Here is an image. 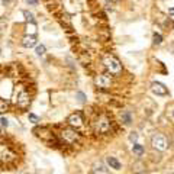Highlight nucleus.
Segmentation results:
<instances>
[{
  "mask_svg": "<svg viewBox=\"0 0 174 174\" xmlns=\"http://www.w3.org/2000/svg\"><path fill=\"white\" fill-rule=\"evenodd\" d=\"M16 158H17L16 152H15L12 148L4 147V148L0 150V160H1V161H4V162H12V161H15Z\"/></svg>",
  "mask_w": 174,
  "mask_h": 174,
  "instance_id": "8",
  "label": "nucleus"
},
{
  "mask_svg": "<svg viewBox=\"0 0 174 174\" xmlns=\"http://www.w3.org/2000/svg\"><path fill=\"white\" fill-rule=\"evenodd\" d=\"M162 42V36L160 34H154V44H161Z\"/></svg>",
  "mask_w": 174,
  "mask_h": 174,
  "instance_id": "22",
  "label": "nucleus"
},
{
  "mask_svg": "<svg viewBox=\"0 0 174 174\" xmlns=\"http://www.w3.org/2000/svg\"><path fill=\"white\" fill-rule=\"evenodd\" d=\"M107 164H109V167L110 168H113V170H121V162L115 158V157H107Z\"/></svg>",
  "mask_w": 174,
  "mask_h": 174,
  "instance_id": "12",
  "label": "nucleus"
},
{
  "mask_svg": "<svg viewBox=\"0 0 174 174\" xmlns=\"http://www.w3.org/2000/svg\"><path fill=\"white\" fill-rule=\"evenodd\" d=\"M36 54H38V55H44V54H45V47H44V45H38V47H36Z\"/></svg>",
  "mask_w": 174,
  "mask_h": 174,
  "instance_id": "21",
  "label": "nucleus"
},
{
  "mask_svg": "<svg viewBox=\"0 0 174 174\" xmlns=\"http://www.w3.org/2000/svg\"><path fill=\"white\" fill-rule=\"evenodd\" d=\"M151 90L155 93L157 96H165V94L168 93L167 87L164 86L162 83H158V81H154V83L151 84Z\"/></svg>",
  "mask_w": 174,
  "mask_h": 174,
  "instance_id": "10",
  "label": "nucleus"
},
{
  "mask_svg": "<svg viewBox=\"0 0 174 174\" xmlns=\"http://www.w3.org/2000/svg\"><path fill=\"white\" fill-rule=\"evenodd\" d=\"M60 138L63 139L65 144L71 145V144H75L77 141H80V134L71 126H64V128H61Z\"/></svg>",
  "mask_w": 174,
  "mask_h": 174,
  "instance_id": "4",
  "label": "nucleus"
},
{
  "mask_svg": "<svg viewBox=\"0 0 174 174\" xmlns=\"http://www.w3.org/2000/svg\"><path fill=\"white\" fill-rule=\"evenodd\" d=\"M6 26H7V20H6L4 17H0V32H1L3 29H6Z\"/></svg>",
  "mask_w": 174,
  "mask_h": 174,
  "instance_id": "20",
  "label": "nucleus"
},
{
  "mask_svg": "<svg viewBox=\"0 0 174 174\" xmlns=\"http://www.w3.org/2000/svg\"><path fill=\"white\" fill-rule=\"evenodd\" d=\"M168 13H170V15H174V7H171V9L168 10Z\"/></svg>",
  "mask_w": 174,
  "mask_h": 174,
  "instance_id": "27",
  "label": "nucleus"
},
{
  "mask_svg": "<svg viewBox=\"0 0 174 174\" xmlns=\"http://www.w3.org/2000/svg\"><path fill=\"white\" fill-rule=\"evenodd\" d=\"M35 134L42 139L44 142H47V144H54V145L57 144L55 135L52 134L48 128H36V129H35Z\"/></svg>",
  "mask_w": 174,
  "mask_h": 174,
  "instance_id": "6",
  "label": "nucleus"
},
{
  "mask_svg": "<svg viewBox=\"0 0 174 174\" xmlns=\"http://www.w3.org/2000/svg\"><path fill=\"white\" fill-rule=\"evenodd\" d=\"M67 123H68V126L74 128V129H77V128L83 126L84 119H83L81 112H74V113H71V115L68 116V119H67Z\"/></svg>",
  "mask_w": 174,
  "mask_h": 174,
  "instance_id": "7",
  "label": "nucleus"
},
{
  "mask_svg": "<svg viewBox=\"0 0 174 174\" xmlns=\"http://www.w3.org/2000/svg\"><path fill=\"white\" fill-rule=\"evenodd\" d=\"M94 173L96 174H107V168L104 167L102 162H96V164H94Z\"/></svg>",
  "mask_w": 174,
  "mask_h": 174,
  "instance_id": "15",
  "label": "nucleus"
},
{
  "mask_svg": "<svg viewBox=\"0 0 174 174\" xmlns=\"http://www.w3.org/2000/svg\"><path fill=\"white\" fill-rule=\"evenodd\" d=\"M22 45L25 48H32L36 45V38L35 36H31V35H25L22 38Z\"/></svg>",
  "mask_w": 174,
  "mask_h": 174,
  "instance_id": "11",
  "label": "nucleus"
},
{
  "mask_svg": "<svg viewBox=\"0 0 174 174\" xmlns=\"http://www.w3.org/2000/svg\"><path fill=\"white\" fill-rule=\"evenodd\" d=\"M132 151H134L135 154L141 155V154L144 152V147H142V145H139V144H134V147H132Z\"/></svg>",
  "mask_w": 174,
  "mask_h": 174,
  "instance_id": "18",
  "label": "nucleus"
},
{
  "mask_svg": "<svg viewBox=\"0 0 174 174\" xmlns=\"http://www.w3.org/2000/svg\"><path fill=\"white\" fill-rule=\"evenodd\" d=\"M129 141H131V142H137V141H138V134H137V132H131Z\"/></svg>",
  "mask_w": 174,
  "mask_h": 174,
  "instance_id": "23",
  "label": "nucleus"
},
{
  "mask_svg": "<svg viewBox=\"0 0 174 174\" xmlns=\"http://www.w3.org/2000/svg\"><path fill=\"white\" fill-rule=\"evenodd\" d=\"M0 123H1V126H7V125H9V121H7L6 118H1V119H0Z\"/></svg>",
  "mask_w": 174,
  "mask_h": 174,
  "instance_id": "25",
  "label": "nucleus"
},
{
  "mask_svg": "<svg viewBox=\"0 0 174 174\" xmlns=\"http://www.w3.org/2000/svg\"><path fill=\"white\" fill-rule=\"evenodd\" d=\"M13 99H15V104L23 110V109L29 107V104L32 102V94L29 93L28 87L25 84H19L13 90Z\"/></svg>",
  "mask_w": 174,
  "mask_h": 174,
  "instance_id": "1",
  "label": "nucleus"
},
{
  "mask_svg": "<svg viewBox=\"0 0 174 174\" xmlns=\"http://www.w3.org/2000/svg\"><path fill=\"white\" fill-rule=\"evenodd\" d=\"M121 119H122V122H123L125 125H129V123L132 122V113H131L129 110H125V112H122Z\"/></svg>",
  "mask_w": 174,
  "mask_h": 174,
  "instance_id": "13",
  "label": "nucleus"
},
{
  "mask_svg": "<svg viewBox=\"0 0 174 174\" xmlns=\"http://www.w3.org/2000/svg\"><path fill=\"white\" fill-rule=\"evenodd\" d=\"M152 147L157 148L158 151H164V150H167L168 142H167L165 137H162V135H154L152 137Z\"/></svg>",
  "mask_w": 174,
  "mask_h": 174,
  "instance_id": "9",
  "label": "nucleus"
},
{
  "mask_svg": "<svg viewBox=\"0 0 174 174\" xmlns=\"http://www.w3.org/2000/svg\"><path fill=\"white\" fill-rule=\"evenodd\" d=\"M1 1H3V3H6V4H9V3H10L12 0H1Z\"/></svg>",
  "mask_w": 174,
  "mask_h": 174,
  "instance_id": "28",
  "label": "nucleus"
},
{
  "mask_svg": "<svg viewBox=\"0 0 174 174\" xmlns=\"http://www.w3.org/2000/svg\"><path fill=\"white\" fill-rule=\"evenodd\" d=\"M25 32H26V35L35 36V34H36V23H26V26H25Z\"/></svg>",
  "mask_w": 174,
  "mask_h": 174,
  "instance_id": "14",
  "label": "nucleus"
},
{
  "mask_svg": "<svg viewBox=\"0 0 174 174\" xmlns=\"http://www.w3.org/2000/svg\"><path fill=\"white\" fill-rule=\"evenodd\" d=\"M9 110V102L3 97H0V113H4Z\"/></svg>",
  "mask_w": 174,
  "mask_h": 174,
  "instance_id": "16",
  "label": "nucleus"
},
{
  "mask_svg": "<svg viewBox=\"0 0 174 174\" xmlns=\"http://www.w3.org/2000/svg\"><path fill=\"white\" fill-rule=\"evenodd\" d=\"M94 83H96V86L100 87V88H109V87L113 84V75L104 71V73H102V74L96 75Z\"/></svg>",
  "mask_w": 174,
  "mask_h": 174,
  "instance_id": "5",
  "label": "nucleus"
},
{
  "mask_svg": "<svg viewBox=\"0 0 174 174\" xmlns=\"http://www.w3.org/2000/svg\"><path fill=\"white\" fill-rule=\"evenodd\" d=\"M91 125H93V129L96 134H107L112 129L113 122L107 115H99L96 118V121L91 122Z\"/></svg>",
  "mask_w": 174,
  "mask_h": 174,
  "instance_id": "3",
  "label": "nucleus"
},
{
  "mask_svg": "<svg viewBox=\"0 0 174 174\" xmlns=\"http://www.w3.org/2000/svg\"><path fill=\"white\" fill-rule=\"evenodd\" d=\"M26 1H28L29 4H36V3H38V0H26Z\"/></svg>",
  "mask_w": 174,
  "mask_h": 174,
  "instance_id": "26",
  "label": "nucleus"
},
{
  "mask_svg": "<svg viewBox=\"0 0 174 174\" xmlns=\"http://www.w3.org/2000/svg\"><path fill=\"white\" fill-rule=\"evenodd\" d=\"M28 118H29V121L32 122V123H38V121H39V119H38V116H36V115H34V113H29V116H28Z\"/></svg>",
  "mask_w": 174,
  "mask_h": 174,
  "instance_id": "24",
  "label": "nucleus"
},
{
  "mask_svg": "<svg viewBox=\"0 0 174 174\" xmlns=\"http://www.w3.org/2000/svg\"><path fill=\"white\" fill-rule=\"evenodd\" d=\"M173 116H174V110H173Z\"/></svg>",
  "mask_w": 174,
  "mask_h": 174,
  "instance_id": "30",
  "label": "nucleus"
},
{
  "mask_svg": "<svg viewBox=\"0 0 174 174\" xmlns=\"http://www.w3.org/2000/svg\"><path fill=\"white\" fill-rule=\"evenodd\" d=\"M110 1H119V0H110Z\"/></svg>",
  "mask_w": 174,
  "mask_h": 174,
  "instance_id": "29",
  "label": "nucleus"
},
{
  "mask_svg": "<svg viewBox=\"0 0 174 174\" xmlns=\"http://www.w3.org/2000/svg\"><path fill=\"white\" fill-rule=\"evenodd\" d=\"M75 99H77L80 103H84V102H86V94H84L83 91H77V93H75Z\"/></svg>",
  "mask_w": 174,
  "mask_h": 174,
  "instance_id": "19",
  "label": "nucleus"
},
{
  "mask_svg": "<svg viewBox=\"0 0 174 174\" xmlns=\"http://www.w3.org/2000/svg\"><path fill=\"white\" fill-rule=\"evenodd\" d=\"M23 16L26 17V22H28V23H35V17H34V15H32L31 12L23 10Z\"/></svg>",
  "mask_w": 174,
  "mask_h": 174,
  "instance_id": "17",
  "label": "nucleus"
},
{
  "mask_svg": "<svg viewBox=\"0 0 174 174\" xmlns=\"http://www.w3.org/2000/svg\"><path fill=\"white\" fill-rule=\"evenodd\" d=\"M102 64H103L106 73L112 74L113 77H118L122 74V64L121 61L113 55V54H104L102 57Z\"/></svg>",
  "mask_w": 174,
  "mask_h": 174,
  "instance_id": "2",
  "label": "nucleus"
}]
</instances>
